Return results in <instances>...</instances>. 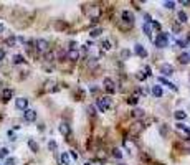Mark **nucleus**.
I'll return each instance as SVG.
<instances>
[{"mask_svg": "<svg viewBox=\"0 0 190 165\" xmlns=\"http://www.w3.org/2000/svg\"><path fill=\"white\" fill-rule=\"evenodd\" d=\"M152 94L156 97H160V96H162V87H160V86H154L152 87Z\"/></svg>", "mask_w": 190, "mask_h": 165, "instance_id": "16", "label": "nucleus"}, {"mask_svg": "<svg viewBox=\"0 0 190 165\" xmlns=\"http://www.w3.org/2000/svg\"><path fill=\"white\" fill-rule=\"evenodd\" d=\"M84 165H91V163H84Z\"/></svg>", "mask_w": 190, "mask_h": 165, "instance_id": "47", "label": "nucleus"}, {"mask_svg": "<svg viewBox=\"0 0 190 165\" xmlns=\"http://www.w3.org/2000/svg\"><path fill=\"white\" fill-rule=\"evenodd\" d=\"M144 71H146V75H147V76L150 75V68H149V66H146V69H144Z\"/></svg>", "mask_w": 190, "mask_h": 165, "instance_id": "44", "label": "nucleus"}, {"mask_svg": "<svg viewBox=\"0 0 190 165\" xmlns=\"http://www.w3.org/2000/svg\"><path fill=\"white\" fill-rule=\"evenodd\" d=\"M48 149H50V150H56V142H55V140H50V142H48Z\"/></svg>", "mask_w": 190, "mask_h": 165, "instance_id": "28", "label": "nucleus"}, {"mask_svg": "<svg viewBox=\"0 0 190 165\" xmlns=\"http://www.w3.org/2000/svg\"><path fill=\"white\" fill-rule=\"evenodd\" d=\"M101 46H103V48H104V50H109V48H111V43H109V41H108V40H104V41H103V43H101Z\"/></svg>", "mask_w": 190, "mask_h": 165, "instance_id": "30", "label": "nucleus"}, {"mask_svg": "<svg viewBox=\"0 0 190 165\" xmlns=\"http://www.w3.org/2000/svg\"><path fill=\"white\" fill-rule=\"evenodd\" d=\"M45 58H47L48 61H51V59H53V53H47V55H45Z\"/></svg>", "mask_w": 190, "mask_h": 165, "instance_id": "39", "label": "nucleus"}, {"mask_svg": "<svg viewBox=\"0 0 190 165\" xmlns=\"http://www.w3.org/2000/svg\"><path fill=\"white\" fill-rule=\"evenodd\" d=\"M88 114H89V116H94V106H89V107H88Z\"/></svg>", "mask_w": 190, "mask_h": 165, "instance_id": "35", "label": "nucleus"}, {"mask_svg": "<svg viewBox=\"0 0 190 165\" xmlns=\"http://www.w3.org/2000/svg\"><path fill=\"white\" fill-rule=\"evenodd\" d=\"M154 43H156L157 48H165V46L169 45V35H167V33H159Z\"/></svg>", "mask_w": 190, "mask_h": 165, "instance_id": "1", "label": "nucleus"}, {"mask_svg": "<svg viewBox=\"0 0 190 165\" xmlns=\"http://www.w3.org/2000/svg\"><path fill=\"white\" fill-rule=\"evenodd\" d=\"M122 20L127 22L129 25H132V23H134V15H132L129 10H124V12H122Z\"/></svg>", "mask_w": 190, "mask_h": 165, "instance_id": "7", "label": "nucleus"}, {"mask_svg": "<svg viewBox=\"0 0 190 165\" xmlns=\"http://www.w3.org/2000/svg\"><path fill=\"white\" fill-rule=\"evenodd\" d=\"M0 31H3V25H2V23H0Z\"/></svg>", "mask_w": 190, "mask_h": 165, "instance_id": "46", "label": "nucleus"}, {"mask_svg": "<svg viewBox=\"0 0 190 165\" xmlns=\"http://www.w3.org/2000/svg\"><path fill=\"white\" fill-rule=\"evenodd\" d=\"M96 106H98V109H99L101 112H106L108 107L111 106V97H103V99H98V101H96Z\"/></svg>", "mask_w": 190, "mask_h": 165, "instance_id": "2", "label": "nucleus"}, {"mask_svg": "<svg viewBox=\"0 0 190 165\" xmlns=\"http://www.w3.org/2000/svg\"><path fill=\"white\" fill-rule=\"evenodd\" d=\"M150 25H152L154 28H157V30L160 28V23H159V22H154V20H152V23H150Z\"/></svg>", "mask_w": 190, "mask_h": 165, "instance_id": "37", "label": "nucleus"}, {"mask_svg": "<svg viewBox=\"0 0 190 165\" xmlns=\"http://www.w3.org/2000/svg\"><path fill=\"white\" fill-rule=\"evenodd\" d=\"M134 51H136V55L142 56V58H146V56H147V51H146V48H144L142 45H136Z\"/></svg>", "mask_w": 190, "mask_h": 165, "instance_id": "9", "label": "nucleus"}, {"mask_svg": "<svg viewBox=\"0 0 190 165\" xmlns=\"http://www.w3.org/2000/svg\"><path fill=\"white\" fill-rule=\"evenodd\" d=\"M13 63H15V65L23 63V56H22V55H15V56H13Z\"/></svg>", "mask_w": 190, "mask_h": 165, "instance_id": "23", "label": "nucleus"}, {"mask_svg": "<svg viewBox=\"0 0 190 165\" xmlns=\"http://www.w3.org/2000/svg\"><path fill=\"white\" fill-rule=\"evenodd\" d=\"M184 147L190 150V139H185V140H184Z\"/></svg>", "mask_w": 190, "mask_h": 165, "instance_id": "34", "label": "nucleus"}, {"mask_svg": "<svg viewBox=\"0 0 190 165\" xmlns=\"http://www.w3.org/2000/svg\"><path fill=\"white\" fill-rule=\"evenodd\" d=\"M160 73H162L164 76H170L172 73H174V66L167 65V63H165V65H160Z\"/></svg>", "mask_w": 190, "mask_h": 165, "instance_id": "6", "label": "nucleus"}, {"mask_svg": "<svg viewBox=\"0 0 190 165\" xmlns=\"http://www.w3.org/2000/svg\"><path fill=\"white\" fill-rule=\"evenodd\" d=\"M147 78V75H146V73H142V71H140V73H137V79H140V81H144V79H146Z\"/></svg>", "mask_w": 190, "mask_h": 165, "instance_id": "31", "label": "nucleus"}, {"mask_svg": "<svg viewBox=\"0 0 190 165\" xmlns=\"http://www.w3.org/2000/svg\"><path fill=\"white\" fill-rule=\"evenodd\" d=\"M142 116H144L142 109H134V111H132V117H134V119H139V117H142Z\"/></svg>", "mask_w": 190, "mask_h": 165, "instance_id": "20", "label": "nucleus"}, {"mask_svg": "<svg viewBox=\"0 0 190 165\" xmlns=\"http://www.w3.org/2000/svg\"><path fill=\"white\" fill-rule=\"evenodd\" d=\"M164 7H165V8H174L175 2H164Z\"/></svg>", "mask_w": 190, "mask_h": 165, "instance_id": "29", "label": "nucleus"}, {"mask_svg": "<svg viewBox=\"0 0 190 165\" xmlns=\"http://www.w3.org/2000/svg\"><path fill=\"white\" fill-rule=\"evenodd\" d=\"M28 147H30L31 152H38V144L33 139H28Z\"/></svg>", "mask_w": 190, "mask_h": 165, "instance_id": "14", "label": "nucleus"}, {"mask_svg": "<svg viewBox=\"0 0 190 165\" xmlns=\"http://www.w3.org/2000/svg\"><path fill=\"white\" fill-rule=\"evenodd\" d=\"M112 155H114L116 159H121V157H122V152H121L119 149H114V150H112Z\"/></svg>", "mask_w": 190, "mask_h": 165, "instance_id": "26", "label": "nucleus"}, {"mask_svg": "<svg viewBox=\"0 0 190 165\" xmlns=\"http://www.w3.org/2000/svg\"><path fill=\"white\" fill-rule=\"evenodd\" d=\"M159 83H162V84H165V86H169L172 91H177V86H175V84H172L170 81H167L165 78H159Z\"/></svg>", "mask_w": 190, "mask_h": 165, "instance_id": "13", "label": "nucleus"}, {"mask_svg": "<svg viewBox=\"0 0 190 165\" xmlns=\"http://www.w3.org/2000/svg\"><path fill=\"white\" fill-rule=\"evenodd\" d=\"M10 97H12V91H10V89H3V93H2V99H3V101H8Z\"/></svg>", "mask_w": 190, "mask_h": 165, "instance_id": "19", "label": "nucleus"}, {"mask_svg": "<svg viewBox=\"0 0 190 165\" xmlns=\"http://www.w3.org/2000/svg\"><path fill=\"white\" fill-rule=\"evenodd\" d=\"M144 33H146L147 35V36H149L150 38V23H144Z\"/></svg>", "mask_w": 190, "mask_h": 165, "instance_id": "24", "label": "nucleus"}, {"mask_svg": "<svg viewBox=\"0 0 190 165\" xmlns=\"http://www.w3.org/2000/svg\"><path fill=\"white\" fill-rule=\"evenodd\" d=\"M78 58H79L78 50H69V51H68V59H71V61H76Z\"/></svg>", "mask_w": 190, "mask_h": 165, "instance_id": "11", "label": "nucleus"}, {"mask_svg": "<svg viewBox=\"0 0 190 165\" xmlns=\"http://www.w3.org/2000/svg\"><path fill=\"white\" fill-rule=\"evenodd\" d=\"M15 106H17V109H20V111L25 112L27 107H28V101L25 99V97H18V99L15 101Z\"/></svg>", "mask_w": 190, "mask_h": 165, "instance_id": "4", "label": "nucleus"}, {"mask_svg": "<svg viewBox=\"0 0 190 165\" xmlns=\"http://www.w3.org/2000/svg\"><path fill=\"white\" fill-rule=\"evenodd\" d=\"M101 33H103V30H101V28H96V30L91 31V36H99Z\"/></svg>", "mask_w": 190, "mask_h": 165, "instance_id": "27", "label": "nucleus"}, {"mask_svg": "<svg viewBox=\"0 0 190 165\" xmlns=\"http://www.w3.org/2000/svg\"><path fill=\"white\" fill-rule=\"evenodd\" d=\"M71 157H73V159H75V160H78V154H76L75 150H71Z\"/></svg>", "mask_w": 190, "mask_h": 165, "instance_id": "42", "label": "nucleus"}, {"mask_svg": "<svg viewBox=\"0 0 190 165\" xmlns=\"http://www.w3.org/2000/svg\"><path fill=\"white\" fill-rule=\"evenodd\" d=\"M121 56H122V58H127V56H131V51H129V50H122Z\"/></svg>", "mask_w": 190, "mask_h": 165, "instance_id": "32", "label": "nucleus"}, {"mask_svg": "<svg viewBox=\"0 0 190 165\" xmlns=\"http://www.w3.org/2000/svg\"><path fill=\"white\" fill-rule=\"evenodd\" d=\"M177 45L184 48V46H187V41H185V40H179V41H177Z\"/></svg>", "mask_w": 190, "mask_h": 165, "instance_id": "33", "label": "nucleus"}, {"mask_svg": "<svg viewBox=\"0 0 190 165\" xmlns=\"http://www.w3.org/2000/svg\"><path fill=\"white\" fill-rule=\"evenodd\" d=\"M134 125H136V127L132 129V131H134V132H139V131H140V127H142V125H140V124H134Z\"/></svg>", "mask_w": 190, "mask_h": 165, "instance_id": "40", "label": "nucleus"}, {"mask_svg": "<svg viewBox=\"0 0 190 165\" xmlns=\"http://www.w3.org/2000/svg\"><path fill=\"white\" fill-rule=\"evenodd\" d=\"M137 101H139V96H137V94H132V96H129L127 103L131 104V106H136V104H137Z\"/></svg>", "mask_w": 190, "mask_h": 165, "instance_id": "17", "label": "nucleus"}, {"mask_svg": "<svg viewBox=\"0 0 190 165\" xmlns=\"http://www.w3.org/2000/svg\"><path fill=\"white\" fill-rule=\"evenodd\" d=\"M48 46H50V45H48L47 40H37V48H38L40 51H47Z\"/></svg>", "mask_w": 190, "mask_h": 165, "instance_id": "8", "label": "nucleus"}, {"mask_svg": "<svg viewBox=\"0 0 190 165\" xmlns=\"http://www.w3.org/2000/svg\"><path fill=\"white\" fill-rule=\"evenodd\" d=\"M0 157H2V159H8V149H7V147H2V149H0Z\"/></svg>", "mask_w": 190, "mask_h": 165, "instance_id": "22", "label": "nucleus"}, {"mask_svg": "<svg viewBox=\"0 0 190 165\" xmlns=\"http://www.w3.org/2000/svg\"><path fill=\"white\" fill-rule=\"evenodd\" d=\"M60 160H61L63 165H68V163H69V154H68V152H63L61 157H60Z\"/></svg>", "mask_w": 190, "mask_h": 165, "instance_id": "15", "label": "nucleus"}, {"mask_svg": "<svg viewBox=\"0 0 190 165\" xmlns=\"http://www.w3.org/2000/svg\"><path fill=\"white\" fill-rule=\"evenodd\" d=\"M23 117H25L27 122H33L35 119H37V111L33 109H27L25 112H23Z\"/></svg>", "mask_w": 190, "mask_h": 165, "instance_id": "5", "label": "nucleus"}, {"mask_svg": "<svg viewBox=\"0 0 190 165\" xmlns=\"http://www.w3.org/2000/svg\"><path fill=\"white\" fill-rule=\"evenodd\" d=\"M103 84H104V87H106V91H108L109 94L116 93V86H114V81H112L111 78H104Z\"/></svg>", "mask_w": 190, "mask_h": 165, "instance_id": "3", "label": "nucleus"}, {"mask_svg": "<svg viewBox=\"0 0 190 165\" xmlns=\"http://www.w3.org/2000/svg\"><path fill=\"white\" fill-rule=\"evenodd\" d=\"M5 165H17V159H13V157H8V159L5 160Z\"/></svg>", "mask_w": 190, "mask_h": 165, "instance_id": "25", "label": "nucleus"}, {"mask_svg": "<svg viewBox=\"0 0 190 165\" xmlns=\"http://www.w3.org/2000/svg\"><path fill=\"white\" fill-rule=\"evenodd\" d=\"M179 61H180L182 65H187V63L190 61V53H182L180 56H179Z\"/></svg>", "mask_w": 190, "mask_h": 165, "instance_id": "12", "label": "nucleus"}, {"mask_svg": "<svg viewBox=\"0 0 190 165\" xmlns=\"http://www.w3.org/2000/svg\"><path fill=\"white\" fill-rule=\"evenodd\" d=\"M177 18H179V22H180V23H185V22H187V13H185V12H179Z\"/></svg>", "mask_w": 190, "mask_h": 165, "instance_id": "18", "label": "nucleus"}, {"mask_svg": "<svg viewBox=\"0 0 190 165\" xmlns=\"http://www.w3.org/2000/svg\"><path fill=\"white\" fill-rule=\"evenodd\" d=\"M7 43H8V45H13V43H15V38H8V40H7Z\"/></svg>", "mask_w": 190, "mask_h": 165, "instance_id": "43", "label": "nucleus"}, {"mask_svg": "<svg viewBox=\"0 0 190 165\" xmlns=\"http://www.w3.org/2000/svg\"><path fill=\"white\" fill-rule=\"evenodd\" d=\"M160 134H162V135L167 134V127H165V125H160Z\"/></svg>", "mask_w": 190, "mask_h": 165, "instance_id": "36", "label": "nucleus"}, {"mask_svg": "<svg viewBox=\"0 0 190 165\" xmlns=\"http://www.w3.org/2000/svg\"><path fill=\"white\" fill-rule=\"evenodd\" d=\"M69 48H71V50H78V45H76L75 41H71V43H69Z\"/></svg>", "mask_w": 190, "mask_h": 165, "instance_id": "38", "label": "nucleus"}, {"mask_svg": "<svg viewBox=\"0 0 190 165\" xmlns=\"http://www.w3.org/2000/svg\"><path fill=\"white\" fill-rule=\"evenodd\" d=\"M5 58V50H0V61Z\"/></svg>", "mask_w": 190, "mask_h": 165, "instance_id": "41", "label": "nucleus"}, {"mask_svg": "<svg viewBox=\"0 0 190 165\" xmlns=\"http://www.w3.org/2000/svg\"><path fill=\"white\" fill-rule=\"evenodd\" d=\"M185 41H187V45H190V33L187 35V40H185Z\"/></svg>", "mask_w": 190, "mask_h": 165, "instance_id": "45", "label": "nucleus"}, {"mask_svg": "<svg viewBox=\"0 0 190 165\" xmlns=\"http://www.w3.org/2000/svg\"><path fill=\"white\" fill-rule=\"evenodd\" d=\"M60 132H61L63 135H69V125L66 124V122H61V124H60Z\"/></svg>", "mask_w": 190, "mask_h": 165, "instance_id": "10", "label": "nucleus"}, {"mask_svg": "<svg viewBox=\"0 0 190 165\" xmlns=\"http://www.w3.org/2000/svg\"><path fill=\"white\" fill-rule=\"evenodd\" d=\"M185 117H187V114H185L184 111H177V112H175V119H179V121H184Z\"/></svg>", "mask_w": 190, "mask_h": 165, "instance_id": "21", "label": "nucleus"}]
</instances>
